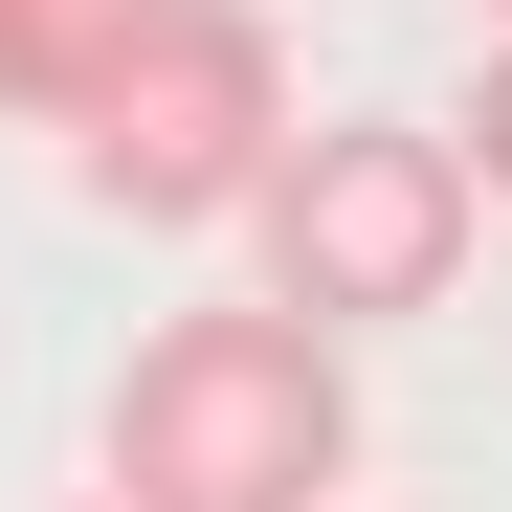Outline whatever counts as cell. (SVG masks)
<instances>
[{
  "label": "cell",
  "mask_w": 512,
  "mask_h": 512,
  "mask_svg": "<svg viewBox=\"0 0 512 512\" xmlns=\"http://www.w3.org/2000/svg\"><path fill=\"white\" fill-rule=\"evenodd\" d=\"M156 45V0H0V112H45V134H90V90Z\"/></svg>",
  "instance_id": "obj_4"
},
{
  "label": "cell",
  "mask_w": 512,
  "mask_h": 512,
  "mask_svg": "<svg viewBox=\"0 0 512 512\" xmlns=\"http://www.w3.org/2000/svg\"><path fill=\"white\" fill-rule=\"evenodd\" d=\"M268 156H290V45H268V0H156V45L90 90L67 179H90L112 223H245Z\"/></svg>",
  "instance_id": "obj_3"
},
{
  "label": "cell",
  "mask_w": 512,
  "mask_h": 512,
  "mask_svg": "<svg viewBox=\"0 0 512 512\" xmlns=\"http://www.w3.org/2000/svg\"><path fill=\"white\" fill-rule=\"evenodd\" d=\"M446 156H468V201H512V45L468 67V134H446Z\"/></svg>",
  "instance_id": "obj_5"
},
{
  "label": "cell",
  "mask_w": 512,
  "mask_h": 512,
  "mask_svg": "<svg viewBox=\"0 0 512 512\" xmlns=\"http://www.w3.org/2000/svg\"><path fill=\"white\" fill-rule=\"evenodd\" d=\"M490 23H512V0H490Z\"/></svg>",
  "instance_id": "obj_6"
},
{
  "label": "cell",
  "mask_w": 512,
  "mask_h": 512,
  "mask_svg": "<svg viewBox=\"0 0 512 512\" xmlns=\"http://www.w3.org/2000/svg\"><path fill=\"white\" fill-rule=\"evenodd\" d=\"M90 512H112V490H90Z\"/></svg>",
  "instance_id": "obj_7"
},
{
  "label": "cell",
  "mask_w": 512,
  "mask_h": 512,
  "mask_svg": "<svg viewBox=\"0 0 512 512\" xmlns=\"http://www.w3.org/2000/svg\"><path fill=\"white\" fill-rule=\"evenodd\" d=\"M245 245H268L290 334H401V312L468 290V156L423 112H312L268 156V201H245Z\"/></svg>",
  "instance_id": "obj_2"
},
{
  "label": "cell",
  "mask_w": 512,
  "mask_h": 512,
  "mask_svg": "<svg viewBox=\"0 0 512 512\" xmlns=\"http://www.w3.org/2000/svg\"><path fill=\"white\" fill-rule=\"evenodd\" d=\"M334 490H357L334 334H290L268 290L134 334V379H112V512H334Z\"/></svg>",
  "instance_id": "obj_1"
}]
</instances>
